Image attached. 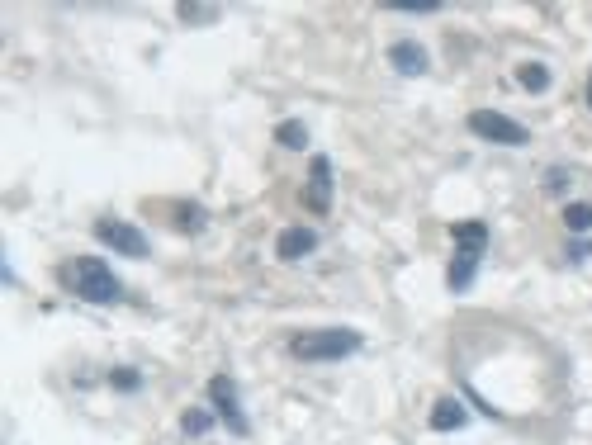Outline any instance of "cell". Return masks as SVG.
I'll return each instance as SVG.
<instances>
[{
	"mask_svg": "<svg viewBox=\"0 0 592 445\" xmlns=\"http://www.w3.org/2000/svg\"><path fill=\"white\" fill-rule=\"evenodd\" d=\"M62 280L72 285L76 299H86V303H119L124 299V285L114 280V270L100 261V256H81V261H72V266L62 270Z\"/></svg>",
	"mask_w": 592,
	"mask_h": 445,
	"instance_id": "1",
	"label": "cell"
},
{
	"mask_svg": "<svg viewBox=\"0 0 592 445\" xmlns=\"http://www.w3.org/2000/svg\"><path fill=\"white\" fill-rule=\"evenodd\" d=\"M360 351V332L351 327H323V332H299L289 341L294 360H346Z\"/></svg>",
	"mask_w": 592,
	"mask_h": 445,
	"instance_id": "2",
	"label": "cell"
},
{
	"mask_svg": "<svg viewBox=\"0 0 592 445\" xmlns=\"http://www.w3.org/2000/svg\"><path fill=\"white\" fill-rule=\"evenodd\" d=\"M469 133L484 138V143H498V147H526L531 143V133H526L517 119L498 114V109H474V114H469Z\"/></svg>",
	"mask_w": 592,
	"mask_h": 445,
	"instance_id": "3",
	"label": "cell"
},
{
	"mask_svg": "<svg viewBox=\"0 0 592 445\" xmlns=\"http://www.w3.org/2000/svg\"><path fill=\"white\" fill-rule=\"evenodd\" d=\"M209 403L218 408V417L228 422L233 436H252V422H247V412H242V403H237V384L228 379V374H214V379H209Z\"/></svg>",
	"mask_w": 592,
	"mask_h": 445,
	"instance_id": "4",
	"label": "cell"
},
{
	"mask_svg": "<svg viewBox=\"0 0 592 445\" xmlns=\"http://www.w3.org/2000/svg\"><path fill=\"white\" fill-rule=\"evenodd\" d=\"M95 237H100L105 247H114L119 256H133V261L147 256V237L133 228V223H124V218H100V223H95Z\"/></svg>",
	"mask_w": 592,
	"mask_h": 445,
	"instance_id": "5",
	"label": "cell"
},
{
	"mask_svg": "<svg viewBox=\"0 0 592 445\" xmlns=\"http://www.w3.org/2000/svg\"><path fill=\"white\" fill-rule=\"evenodd\" d=\"M304 199H308V209H313V214H327V209H332V161H327V157H313V166H308Z\"/></svg>",
	"mask_w": 592,
	"mask_h": 445,
	"instance_id": "6",
	"label": "cell"
},
{
	"mask_svg": "<svg viewBox=\"0 0 592 445\" xmlns=\"http://www.w3.org/2000/svg\"><path fill=\"white\" fill-rule=\"evenodd\" d=\"M313 251H318V232L313 228H285L275 237V256H280V261H304Z\"/></svg>",
	"mask_w": 592,
	"mask_h": 445,
	"instance_id": "7",
	"label": "cell"
},
{
	"mask_svg": "<svg viewBox=\"0 0 592 445\" xmlns=\"http://www.w3.org/2000/svg\"><path fill=\"white\" fill-rule=\"evenodd\" d=\"M389 67H394V72H403V76H422L431 67V57H427V48H422V43L403 38V43H394V48H389Z\"/></svg>",
	"mask_w": 592,
	"mask_h": 445,
	"instance_id": "8",
	"label": "cell"
},
{
	"mask_svg": "<svg viewBox=\"0 0 592 445\" xmlns=\"http://www.w3.org/2000/svg\"><path fill=\"white\" fill-rule=\"evenodd\" d=\"M450 237H455V251H469V256H484V251H488V223H479V218L455 223Z\"/></svg>",
	"mask_w": 592,
	"mask_h": 445,
	"instance_id": "9",
	"label": "cell"
},
{
	"mask_svg": "<svg viewBox=\"0 0 592 445\" xmlns=\"http://www.w3.org/2000/svg\"><path fill=\"white\" fill-rule=\"evenodd\" d=\"M474 275H479V256H469V251H455V261H450V270H446L450 294H465V289L474 285Z\"/></svg>",
	"mask_w": 592,
	"mask_h": 445,
	"instance_id": "10",
	"label": "cell"
},
{
	"mask_svg": "<svg viewBox=\"0 0 592 445\" xmlns=\"http://www.w3.org/2000/svg\"><path fill=\"white\" fill-rule=\"evenodd\" d=\"M469 422V412L460 398H441L436 408H431V431H460Z\"/></svg>",
	"mask_w": 592,
	"mask_h": 445,
	"instance_id": "11",
	"label": "cell"
},
{
	"mask_svg": "<svg viewBox=\"0 0 592 445\" xmlns=\"http://www.w3.org/2000/svg\"><path fill=\"white\" fill-rule=\"evenodd\" d=\"M517 86L531 90V95L550 90V67H545V62H521V67H517Z\"/></svg>",
	"mask_w": 592,
	"mask_h": 445,
	"instance_id": "12",
	"label": "cell"
},
{
	"mask_svg": "<svg viewBox=\"0 0 592 445\" xmlns=\"http://www.w3.org/2000/svg\"><path fill=\"white\" fill-rule=\"evenodd\" d=\"M171 214H176V228L180 232H199L209 223V214L199 209V204H171Z\"/></svg>",
	"mask_w": 592,
	"mask_h": 445,
	"instance_id": "13",
	"label": "cell"
},
{
	"mask_svg": "<svg viewBox=\"0 0 592 445\" xmlns=\"http://www.w3.org/2000/svg\"><path fill=\"white\" fill-rule=\"evenodd\" d=\"M275 143H280V147H294V152H299V147H308V128L299 124V119H285V124L275 128Z\"/></svg>",
	"mask_w": 592,
	"mask_h": 445,
	"instance_id": "14",
	"label": "cell"
},
{
	"mask_svg": "<svg viewBox=\"0 0 592 445\" xmlns=\"http://www.w3.org/2000/svg\"><path fill=\"white\" fill-rule=\"evenodd\" d=\"M564 228L569 232H592V204L588 199H578V204L564 209Z\"/></svg>",
	"mask_w": 592,
	"mask_h": 445,
	"instance_id": "15",
	"label": "cell"
},
{
	"mask_svg": "<svg viewBox=\"0 0 592 445\" xmlns=\"http://www.w3.org/2000/svg\"><path fill=\"white\" fill-rule=\"evenodd\" d=\"M209 427H214V412H204V408H190L180 417V431H185V436H209Z\"/></svg>",
	"mask_w": 592,
	"mask_h": 445,
	"instance_id": "16",
	"label": "cell"
},
{
	"mask_svg": "<svg viewBox=\"0 0 592 445\" xmlns=\"http://www.w3.org/2000/svg\"><path fill=\"white\" fill-rule=\"evenodd\" d=\"M109 384H114L119 393H138V389H143V374H138V370H128V365H124V370H114V374H109Z\"/></svg>",
	"mask_w": 592,
	"mask_h": 445,
	"instance_id": "17",
	"label": "cell"
},
{
	"mask_svg": "<svg viewBox=\"0 0 592 445\" xmlns=\"http://www.w3.org/2000/svg\"><path fill=\"white\" fill-rule=\"evenodd\" d=\"M180 19L185 24H209V19H218L214 5H180Z\"/></svg>",
	"mask_w": 592,
	"mask_h": 445,
	"instance_id": "18",
	"label": "cell"
},
{
	"mask_svg": "<svg viewBox=\"0 0 592 445\" xmlns=\"http://www.w3.org/2000/svg\"><path fill=\"white\" fill-rule=\"evenodd\" d=\"M564 180H569V176H564V171L555 166V171H550V180H545V190H564Z\"/></svg>",
	"mask_w": 592,
	"mask_h": 445,
	"instance_id": "19",
	"label": "cell"
},
{
	"mask_svg": "<svg viewBox=\"0 0 592 445\" xmlns=\"http://www.w3.org/2000/svg\"><path fill=\"white\" fill-rule=\"evenodd\" d=\"M588 105H592V76H588Z\"/></svg>",
	"mask_w": 592,
	"mask_h": 445,
	"instance_id": "20",
	"label": "cell"
}]
</instances>
